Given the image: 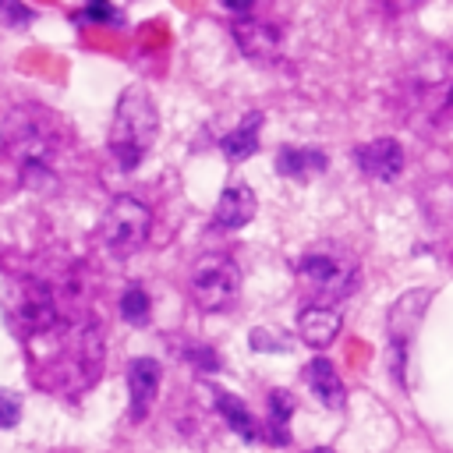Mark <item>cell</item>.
<instances>
[{
    "mask_svg": "<svg viewBox=\"0 0 453 453\" xmlns=\"http://www.w3.org/2000/svg\"><path fill=\"white\" fill-rule=\"evenodd\" d=\"M0 149L14 163L18 180L25 188L50 191L57 184V170L67 152V127L50 106L21 103L11 106L0 124Z\"/></svg>",
    "mask_w": 453,
    "mask_h": 453,
    "instance_id": "obj_1",
    "label": "cell"
},
{
    "mask_svg": "<svg viewBox=\"0 0 453 453\" xmlns=\"http://www.w3.org/2000/svg\"><path fill=\"white\" fill-rule=\"evenodd\" d=\"M159 134V113L145 88H127L117 99L113 120H110V152L120 163V170H138L149 149Z\"/></svg>",
    "mask_w": 453,
    "mask_h": 453,
    "instance_id": "obj_2",
    "label": "cell"
},
{
    "mask_svg": "<svg viewBox=\"0 0 453 453\" xmlns=\"http://www.w3.org/2000/svg\"><path fill=\"white\" fill-rule=\"evenodd\" d=\"M294 273L301 276V283L315 297V304H333L357 287V262L336 248L304 251L294 262Z\"/></svg>",
    "mask_w": 453,
    "mask_h": 453,
    "instance_id": "obj_3",
    "label": "cell"
},
{
    "mask_svg": "<svg viewBox=\"0 0 453 453\" xmlns=\"http://www.w3.org/2000/svg\"><path fill=\"white\" fill-rule=\"evenodd\" d=\"M152 230V209L134 195H117L103 219H99V241L113 258H131Z\"/></svg>",
    "mask_w": 453,
    "mask_h": 453,
    "instance_id": "obj_4",
    "label": "cell"
},
{
    "mask_svg": "<svg viewBox=\"0 0 453 453\" xmlns=\"http://www.w3.org/2000/svg\"><path fill=\"white\" fill-rule=\"evenodd\" d=\"M188 290L202 311H230L241 297V269L230 255L209 251L191 265Z\"/></svg>",
    "mask_w": 453,
    "mask_h": 453,
    "instance_id": "obj_5",
    "label": "cell"
},
{
    "mask_svg": "<svg viewBox=\"0 0 453 453\" xmlns=\"http://www.w3.org/2000/svg\"><path fill=\"white\" fill-rule=\"evenodd\" d=\"M11 319L25 336H50L60 326V301L57 294L39 280H21L14 287Z\"/></svg>",
    "mask_w": 453,
    "mask_h": 453,
    "instance_id": "obj_6",
    "label": "cell"
},
{
    "mask_svg": "<svg viewBox=\"0 0 453 453\" xmlns=\"http://www.w3.org/2000/svg\"><path fill=\"white\" fill-rule=\"evenodd\" d=\"M230 32L241 46V53H248L251 60H276L283 50V32L273 18H265L258 7H251L248 14H237L230 21Z\"/></svg>",
    "mask_w": 453,
    "mask_h": 453,
    "instance_id": "obj_7",
    "label": "cell"
},
{
    "mask_svg": "<svg viewBox=\"0 0 453 453\" xmlns=\"http://www.w3.org/2000/svg\"><path fill=\"white\" fill-rule=\"evenodd\" d=\"M354 163H357V170L365 177L389 184V180H396L403 173L407 159H403V145L396 138H372V142H361L354 149Z\"/></svg>",
    "mask_w": 453,
    "mask_h": 453,
    "instance_id": "obj_8",
    "label": "cell"
},
{
    "mask_svg": "<svg viewBox=\"0 0 453 453\" xmlns=\"http://www.w3.org/2000/svg\"><path fill=\"white\" fill-rule=\"evenodd\" d=\"M159 382H163V368L159 361L152 357H134L127 365V411L134 421H142L152 403H156V393H159Z\"/></svg>",
    "mask_w": 453,
    "mask_h": 453,
    "instance_id": "obj_9",
    "label": "cell"
},
{
    "mask_svg": "<svg viewBox=\"0 0 453 453\" xmlns=\"http://www.w3.org/2000/svg\"><path fill=\"white\" fill-rule=\"evenodd\" d=\"M255 209H258V202H255V191L248 184H226L223 195L216 198L212 223L219 230H241L255 219Z\"/></svg>",
    "mask_w": 453,
    "mask_h": 453,
    "instance_id": "obj_10",
    "label": "cell"
},
{
    "mask_svg": "<svg viewBox=\"0 0 453 453\" xmlns=\"http://www.w3.org/2000/svg\"><path fill=\"white\" fill-rule=\"evenodd\" d=\"M297 333L308 347H329L340 333V311L329 304H308L297 315Z\"/></svg>",
    "mask_w": 453,
    "mask_h": 453,
    "instance_id": "obj_11",
    "label": "cell"
},
{
    "mask_svg": "<svg viewBox=\"0 0 453 453\" xmlns=\"http://www.w3.org/2000/svg\"><path fill=\"white\" fill-rule=\"evenodd\" d=\"M304 382H308V389L315 393V400H319V403H326V407H333V411H340V407H343V400H347L343 382H340L336 368H333L326 357L308 361V368H304Z\"/></svg>",
    "mask_w": 453,
    "mask_h": 453,
    "instance_id": "obj_12",
    "label": "cell"
},
{
    "mask_svg": "<svg viewBox=\"0 0 453 453\" xmlns=\"http://www.w3.org/2000/svg\"><path fill=\"white\" fill-rule=\"evenodd\" d=\"M329 166L326 152L322 149H294V145H283L276 152V173L280 177H294V180H308L315 173H322Z\"/></svg>",
    "mask_w": 453,
    "mask_h": 453,
    "instance_id": "obj_13",
    "label": "cell"
},
{
    "mask_svg": "<svg viewBox=\"0 0 453 453\" xmlns=\"http://www.w3.org/2000/svg\"><path fill=\"white\" fill-rule=\"evenodd\" d=\"M258 131H262V113L255 110V113H248L234 131H226V138L219 142L223 156H226L230 163H241V159L255 156V152H258Z\"/></svg>",
    "mask_w": 453,
    "mask_h": 453,
    "instance_id": "obj_14",
    "label": "cell"
},
{
    "mask_svg": "<svg viewBox=\"0 0 453 453\" xmlns=\"http://www.w3.org/2000/svg\"><path fill=\"white\" fill-rule=\"evenodd\" d=\"M212 407L219 411V418H223L244 442H255V439H258V421L251 418V411H248L237 396H230L226 389H212Z\"/></svg>",
    "mask_w": 453,
    "mask_h": 453,
    "instance_id": "obj_15",
    "label": "cell"
},
{
    "mask_svg": "<svg viewBox=\"0 0 453 453\" xmlns=\"http://www.w3.org/2000/svg\"><path fill=\"white\" fill-rule=\"evenodd\" d=\"M290 414H294V396L287 389H273L269 393V428H265L269 442H280L283 446L290 439V432H287Z\"/></svg>",
    "mask_w": 453,
    "mask_h": 453,
    "instance_id": "obj_16",
    "label": "cell"
},
{
    "mask_svg": "<svg viewBox=\"0 0 453 453\" xmlns=\"http://www.w3.org/2000/svg\"><path fill=\"white\" fill-rule=\"evenodd\" d=\"M149 308H152V301H149V294H145L142 287H127V290H124V297H120V315H124V322L145 326V322H149Z\"/></svg>",
    "mask_w": 453,
    "mask_h": 453,
    "instance_id": "obj_17",
    "label": "cell"
},
{
    "mask_svg": "<svg viewBox=\"0 0 453 453\" xmlns=\"http://www.w3.org/2000/svg\"><path fill=\"white\" fill-rule=\"evenodd\" d=\"M78 18H81V21H92V25H113V28L124 25V18H120V11H117L113 4H85V7L78 11Z\"/></svg>",
    "mask_w": 453,
    "mask_h": 453,
    "instance_id": "obj_18",
    "label": "cell"
},
{
    "mask_svg": "<svg viewBox=\"0 0 453 453\" xmlns=\"http://www.w3.org/2000/svg\"><path fill=\"white\" fill-rule=\"evenodd\" d=\"M21 421V396L0 386V428H14Z\"/></svg>",
    "mask_w": 453,
    "mask_h": 453,
    "instance_id": "obj_19",
    "label": "cell"
},
{
    "mask_svg": "<svg viewBox=\"0 0 453 453\" xmlns=\"http://www.w3.org/2000/svg\"><path fill=\"white\" fill-rule=\"evenodd\" d=\"M0 18H4L11 28H25V25H32L35 11H32L28 4H0Z\"/></svg>",
    "mask_w": 453,
    "mask_h": 453,
    "instance_id": "obj_20",
    "label": "cell"
},
{
    "mask_svg": "<svg viewBox=\"0 0 453 453\" xmlns=\"http://www.w3.org/2000/svg\"><path fill=\"white\" fill-rule=\"evenodd\" d=\"M265 336H273V333H265ZM251 347H255V350H262V347H265V340H262V333H258V329L251 333ZM269 350H283V343H276V340H269Z\"/></svg>",
    "mask_w": 453,
    "mask_h": 453,
    "instance_id": "obj_21",
    "label": "cell"
},
{
    "mask_svg": "<svg viewBox=\"0 0 453 453\" xmlns=\"http://www.w3.org/2000/svg\"><path fill=\"white\" fill-rule=\"evenodd\" d=\"M304 453H333L329 446H311V449H304Z\"/></svg>",
    "mask_w": 453,
    "mask_h": 453,
    "instance_id": "obj_22",
    "label": "cell"
}]
</instances>
